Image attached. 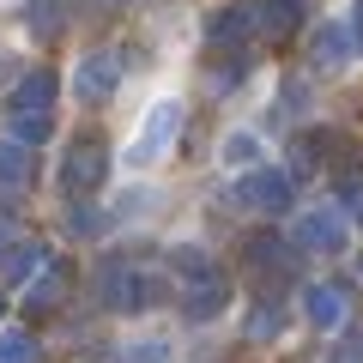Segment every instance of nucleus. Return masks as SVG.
<instances>
[{
	"mask_svg": "<svg viewBox=\"0 0 363 363\" xmlns=\"http://www.w3.org/2000/svg\"><path fill=\"white\" fill-rule=\"evenodd\" d=\"M169 285L157 279V272L133 267V260H104L97 267V303H104L109 315H140L152 309V303H164Z\"/></svg>",
	"mask_w": 363,
	"mask_h": 363,
	"instance_id": "nucleus-1",
	"label": "nucleus"
},
{
	"mask_svg": "<svg viewBox=\"0 0 363 363\" xmlns=\"http://www.w3.org/2000/svg\"><path fill=\"white\" fill-rule=\"evenodd\" d=\"M104 182H109V145L97 140V133H79L61 152V194L73 200V206H85Z\"/></svg>",
	"mask_w": 363,
	"mask_h": 363,
	"instance_id": "nucleus-2",
	"label": "nucleus"
},
{
	"mask_svg": "<svg viewBox=\"0 0 363 363\" xmlns=\"http://www.w3.org/2000/svg\"><path fill=\"white\" fill-rule=\"evenodd\" d=\"M176 133H182V104H176V97H157V104L145 109V121H140V133H133V145H128V164H133V169L157 164V157L176 145Z\"/></svg>",
	"mask_w": 363,
	"mask_h": 363,
	"instance_id": "nucleus-3",
	"label": "nucleus"
},
{
	"mask_svg": "<svg viewBox=\"0 0 363 363\" xmlns=\"http://www.w3.org/2000/svg\"><path fill=\"white\" fill-rule=\"evenodd\" d=\"M206 49L212 55H230L236 67H248V49H255V6L236 0V6H218L206 18Z\"/></svg>",
	"mask_w": 363,
	"mask_h": 363,
	"instance_id": "nucleus-4",
	"label": "nucleus"
},
{
	"mask_svg": "<svg viewBox=\"0 0 363 363\" xmlns=\"http://www.w3.org/2000/svg\"><path fill=\"white\" fill-rule=\"evenodd\" d=\"M236 200H242L248 212H267V218H279V212L297 206V182H291V169H248L242 182H236Z\"/></svg>",
	"mask_w": 363,
	"mask_h": 363,
	"instance_id": "nucleus-5",
	"label": "nucleus"
},
{
	"mask_svg": "<svg viewBox=\"0 0 363 363\" xmlns=\"http://www.w3.org/2000/svg\"><path fill=\"white\" fill-rule=\"evenodd\" d=\"M291 242H297L303 255H345L351 230H345V218H339L333 206H309V212H297V224H291Z\"/></svg>",
	"mask_w": 363,
	"mask_h": 363,
	"instance_id": "nucleus-6",
	"label": "nucleus"
},
{
	"mask_svg": "<svg viewBox=\"0 0 363 363\" xmlns=\"http://www.w3.org/2000/svg\"><path fill=\"white\" fill-rule=\"evenodd\" d=\"M121 73H128L121 49L85 55V61H79V73H73V97H79V104H109V97H116V85H121Z\"/></svg>",
	"mask_w": 363,
	"mask_h": 363,
	"instance_id": "nucleus-7",
	"label": "nucleus"
},
{
	"mask_svg": "<svg viewBox=\"0 0 363 363\" xmlns=\"http://www.w3.org/2000/svg\"><path fill=\"white\" fill-rule=\"evenodd\" d=\"M248 272H260V279H272V285H285V279H297V242H285V236H248Z\"/></svg>",
	"mask_w": 363,
	"mask_h": 363,
	"instance_id": "nucleus-8",
	"label": "nucleus"
},
{
	"mask_svg": "<svg viewBox=\"0 0 363 363\" xmlns=\"http://www.w3.org/2000/svg\"><path fill=\"white\" fill-rule=\"evenodd\" d=\"M255 6V37L260 43H291L303 30V13H309V0H248Z\"/></svg>",
	"mask_w": 363,
	"mask_h": 363,
	"instance_id": "nucleus-9",
	"label": "nucleus"
},
{
	"mask_svg": "<svg viewBox=\"0 0 363 363\" xmlns=\"http://www.w3.org/2000/svg\"><path fill=\"white\" fill-rule=\"evenodd\" d=\"M55 97H61V79L49 73V67H37V73H25L13 85V97H6V116H49Z\"/></svg>",
	"mask_w": 363,
	"mask_h": 363,
	"instance_id": "nucleus-10",
	"label": "nucleus"
},
{
	"mask_svg": "<svg viewBox=\"0 0 363 363\" xmlns=\"http://www.w3.org/2000/svg\"><path fill=\"white\" fill-rule=\"evenodd\" d=\"M18 25L37 43H61V30L73 25V0H25L18 6Z\"/></svg>",
	"mask_w": 363,
	"mask_h": 363,
	"instance_id": "nucleus-11",
	"label": "nucleus"
},
{
	"mask_svg": "<svg viewBox=\"0 0 363 363\" xmlns=\"http://www.w3.org/2000/svg\"><path fill=\"white\" fill-rule=\"evenodd\" d=\"M357 55V43H351V25H321L309 37V67L315 73H339V67Z\"/></svg>",
	"mask_w": 363,
	"mask_h": 363,
	"instance_id": "nucleus-12",
	"label": "nucleus"
},
{
	"mask_svg": "<svg viewBox=\"0 0 363 363\" xmlns=\"http://www.w3.org/2000/svg\"><path fill=\"white\" fill-rule=\"evenodd\" d=\"M303 321L333 333L345 321V285H303Z\"/></svg>",
	"mask_w": 363,
	"mask_h": 363,
	"instance_id": "nucleus-13",
	"label": "nucleus"
},
{
	"mask_svg": "<svg viewBox=\"0 0 363 363\" xmlns=\"http://www.w3.org/2000/svg\"><path fill=\"white\" fill-rule=\"evenodd\" d=\"M224 303H230V279H224V272H212V279H200V285L182 291V315H188V321H212V315H224Z\"/></svg>",
	"mask_w": 363,
	"mask_h": 363,
	"instance_id": "nucleus-14",
	"label": "nucleus"
},
{
	"mask_svg": "<svg viewBox=\"0 0 363 363\" xmlns=\"http://www.w3.org/2000/svg\"><path fill=\"white\" fill-rule=\"evenodd\" d=\"M30 182H37V152L30 145H0V194H25Z\"/></svg>",
	"mask_w": 363,
	"mask_h": 363,
	"instance_id": "nucleus-15",
	"label": "nucleus"
},
{
	"mask_svg": "<svg viewBox=\"0 0 363 363\" xmlns=\"http://www.w3.org/2000/svg\"><path fill=\"white\" fill-rule=\"evenodd\" d=\"M67 303V267H43L37 279H30V291H25V309L30 315H55Z\"/></svg>",
	"mask_w": 363,
	"mask_h": 363,
	"instance_id": "nucleus-16",
	"label": "nucleus"
},
{
	"mask_svg": "<svg viewBox=\"0 0 363 363\" xmlns=\"http://www.w3.org/2000/svg\"><path fill=\"white\" fill-rule=\"evenodd\" d=\"M43 267H49L43 260V242H6V255H0V279L6 285H30Z\"/></svg>",
	"mask_w": 363,
	"mask_h": 363,
	"instance_id": "nucleus-17",
	"label": "nucleus"
},
{
	"mask_svg": "<svg viewBox=\"0 0 363 363\" xmlns=\"http://www.w3.org/2000/svg\"><path fill=\"white\" fill-rule=\"evenodd\" d=\"M169 267H176L188 285H200V279H212V272H218V260H212L200 242H176V248H169Z\"/></svg>",
	"mask_w": 363,
	"mask_h": 363,
	"instance_id": "nucleus-18",
	"label": "nucleus"
},
{
	"mask_svg": "<svg viewBox=\"0 0 363 363\" xmlns=\"http://www.w3.org/2000/svg\"><path fill=\"white\" fill-rule=\"evenodd\" d=\"M49 133H55V116H6V140L13 145H49Z\"/></svg>",
	"mask_w": 363,
	"mask_h": 363,
	"instance_id": "nucleus-19",
	"label": "nucleus"
},
{
	"mask_svg": "<svg viewBox=\"0 0 363 363\" xmlns=\"http://www.w3.org/2000/svg\"><path fill=\"white\" fill-rule=\"evenodd\" d=\"M279 333H285V309H279V297H260L248 309V339H279Z\"/></svg>",
	"mask_w": 363,
	"mask_h": 363,
	"instance_id": "nucleus-20",
	"label": "nucleus"
},
{
	"mask_svg": "<svg viewBox=\"0 0 363 363\" xmlns=\"http://www.w3.org/2000/svg\"><path fill=\"white\" fill-rule=\"evenodd\" d=\"M0 363H37V339H30V327H6V333H0Z\"/></svg>",
	"mask_w": 363,
	"mask_h": 363,
	"instance_id": "nucleus-21",
	"label": "nucleus"
},
{
	"mask_svg": "<svg viewBox=\"0 0 363 363\" xmlns=\"http://www.w3.org/2000/svg\"><path fill=\"white\" fill-rule=\"evenodd\" d=\"M224 164H236L242 176L260 169V140H255V133H230V140H224Z\"/></svg>",
	"mask_w": 363,
	"mask_h": 363,
	"instance_id": "nucleus-22",
	"label": "nucleus"
},
{
	"mask_svg": "<svg viewBox=\"0 0 363 363\" xmlns=\"http://www.w3.org/2000/svg\"><path fill=\"white\" fill-rule=\"evenodd\" d=\"M104 212H91V206H73V212H67V230H73V236H97V230H104Z\"/></svg>",
	"mask_w": 363,
	"mask_h": 363,
	"instance_id": "nucleus-23",
	"label": "nucleus"
},
{
	"mask_svg": "<svg viewBox=\"0 0 363 363\" xmlns=\"http://www.w3.org/2000/svg\"><path fill=\"white\" fill-rule=\"evenodd\" d=\"M327 363H363V339H345V345H333V357Z\"/></svg>",
	"mask_w": 363,
	"mask_h": 363,
	"instance_id": "nucleus-24",
	"label": "nucleus"
},
{
	"mask_svg": "<svg viewBox=\"0 0 363 363\" xmlns=\"http://www.w3.org/2000/svg\"><path fill=\"white\" fill-rule=\"evenodd\" d=\"M351 43H357V55H363V0L351 6Z\"/></svg>",
	"mask_w": 363,
	"mask_h": 363,
	"instance_id": "nucleus-25",
	"label": "nucleus"
},
{
	"mask_svg": "<svg viewBox=\"0 0 363 363\" xmlns=\"http://www.w3.org/2000/svg\"><path fill=\"white\" fill-rule=\"evenodd\" d=\"M0 255H6V224H0Z\"/></svg>",
	"mask_w": 363,
	"mask_h": 363,
	"instance_id": "nucleus-26",
	"label": "nucleus"
},
{
	"mask_svg": "<svg viewBox=\"0 0 363 363\" xmlns=\"http://www.w3.org/2000/svg\"><path fill=\"white\" fill-rule=\"evenodd\" d=\"M0 315H6V297H0Z\"/></svg>",
	"mask_w": 363,
	"mask_h": 363,
	"instance_id": "nucleus-27",
	"label": "nucleus"
}]
</instances>
